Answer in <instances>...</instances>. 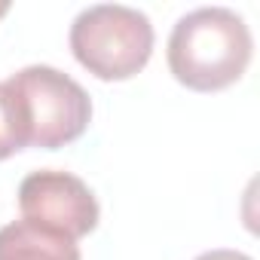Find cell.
<instances>
[{"instance_id": "obj_1", "label": "cell", "mask_w": 260, "mask_h": 260, "mask_svg": "<svg viewBox=\"0 0 260 260\" xmlns=\"http://www.w3.org/2000/svg\"><path fill=\"white\" fill-rule=\"evenodd\" d=\"M254 55L245 19L226 7H199L181 16L169 34L172 77L190 92H220L242 80Z\"/></svg>"}, {"instance_id": "obj_2", "label": "cell", "mask_w": 260, "mask_h": 260, "mask_svg": "<svg viewBox=\"0 0 260 260\" xmlns=\"http://www.w3.org/2000/svg\"><path fill=\"white\" fill-rule=\"evenodd\" d=\"M13 92L25 147L58 150L83 138L92 122L89 92L52 64H28L4 80Z\"/></svg>"}, {"instance_id": "obj_3", "label": "cell", "mask_w": 260, "mask_h": 260, "mask_svg": "<svg viewBox=\"0 0 260 260\" xmlns=\"http://www.w3.org/2000/svg\"><path fill=\"white\" fill-rule=\"evenodd\" d=\"M74 58L104 83H122L141 74L153 55V22L147 13L122 4L86 7L68 34Z\"/></svg>"}, {"instance_id": "obj_4", "label": "cell", "mask_w": 260, "mask_h": 260, "mask_svg": "<svg viewBox=\"0 0 260 260\" xmlns=\"http://www.w3.org/2000/svg\"><path fill=\"white\" fill-rule=\"evenodd\" d=\"M19 211L22 220L61 233L74 242L89 236L98 226L101 208L89 184L61 169L31 172L19 184Z\"/></svg>"}, {"instance_id": "obj_5", "label": "cell", "mask_w": 260, "mask_h": 260, "mask_svg": "<svg viewBox=\"0 0 260 260\" xmlns=\"http://www.w3.org/2000/svg\"><path fill=\"white\" fill-rule=\"evenodd\" d=\"M0 260H80V245L61 233L13 220L0 226Z\"/></svg>"}, {"instance_id": "obj_6", "label": "cell", "mask_w": 260, "mask_h": 260, "mask_svg": "<svg viewBox=\"0 0 260 260\" xmlns=\"http://www.w3.org/2000/svg\"><path fill=\"white\" fill-rule=\"evenodd\" d=\"M19 150H25L19 110H16V101H13V92L7 89V83H0V162L10 159Z\"/></svg>"}, {"instance_id": "obj_7", "label": "cell", "mask_w": 260, "mask_h": 260, "mask_svg": "<svg viewBox=\"0 0 260 260\" xmlns=\"http://www.w3.org/2000/svg\"><path fill=\"white\" fill-rule=\"evenodd\" d=\"M196 260H254V257H248L245 251H233V248H211V251L199 254Z\"/></svg>"}, {"instance_id": "obj_8", "label": "cell", "mask_w": 260, "mask_h": 260, "mask_svg": "<svg viewBox=\"0 0 260 260\" xmlns=\"http://www.w3.org/2000/svg\"><path fill=\"white\" fill-rule=\"evenodd\" d=\"M7 13H10V4H7V0H0V19H4Z\"/></svg>"}]
</instances>
